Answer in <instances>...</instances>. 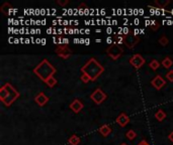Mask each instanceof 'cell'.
Wrapping results in <instances>:
<instances>
[{
  "mask_svg": "<svg viewBox=\"0 0 173 145\" xmlns=\"http://www.w3.org/2000/svg\"><path fill=\"white\" fill-rule=\"evenodd\" d=\"M56 72L57 70L55 68V67L46 59L42 60V62L33 68V72L36 74L37 77H38L45 83L47 82L50 78L54 77Z\"/></svg>",
  "mask_w": 173,
  "mask_h": 145,
  "instance_id": "6da1fadb",
  "label": "cell"
},
{
  "mask_svg": "<svg viewBox=\"0 0 173 145\" xmlns=\"http://www.w3.org/2000/svg\"><path fill=\"white\" fill-rule=\"evenodd\" d=\"M19 96H20L19 92L9 83L4 84L0 89V101L7 107L11 106V104L16 101Z\"/></svg>",
  "mask_w": 173,
  "mask_h": 145,
  "instance_id": "7a4b0ae2",
  "label": "cell"
},
{
  "mask_svg": "<svg viewBox=\"0 0 173 145\" xmlns=\"http://www.w3.org/2000/svg\"><path fill=\"white\" fill-rule=\"evenodd\" d=\"M81 72H82V74L87 75L92 82H94L95 80H97L99 76L104 72V68H103L94 58H91L81 68Z\"/></svg>",
  "mask_w": 173,
  "mask_h": 145,
  "instance_id": "3957f363",
  "label": "cell"
},
{
  "mask_svg": "<svg viewBox=\"0 0 173 145\" xmlns=\"http://www.w3.org/2000/svg\"><path fill=\"white\" fill-rule=\"evenodd\" d=\"M106 53L111 60H117L120 59L122 53H124V49L122 48L120 44H111L107 48Z\"/></svg>",
  "mask_w": 173,
  "mask_h": 145,
  "instance_id": "277c9868",
  "label": "cell"
},
{
  "mask_svg": "<svg viewBox=\"0 0 173 145\" xmlns=\"http://www.w3.org/2000/svg\"><path fill=\"white\" fill-rule=\"evenodd\" d=\"M122 43H124L129 48H133L140 43V37L132 33H128L122 36Z\"/></svg>",
  "mask_w": 173,
  "mask_h": 145,
  "instance_id": "5b68a950",
  "label": "cell"
},
{
  "mask_svg": "<svg viewBox=\"0 0 173 145\" xmlns=\"http://www.w3.org/2000/svg\"><path fill=\"white\" fill-rule=\"evenodd\" d=\"M106 94L105 93H103L102 92V90L101 89H99V88H97V89H95L93 92L91 93L90 95V98H91V100L93 101L95 104H97V105H100L102 102H104L105 101V99H106Z\"/></svg>",
  "mask_w": 173,
  "mask_h": 145,
  "instance_id": "8992f818",
  "label": "cell"
},
{
  "mask_svg": "<svg viewBox=\"0 0 173 145\" xmlns=\"http://www.w3.org/2000/svg\"><path fill=\"white\" fill-rule=\"evenodd\" d=\"M55 52L60 56V58H62L64 60L69 59L71 56V51H70V48H68L67 44H61L59 47H57V48L55 49Z\"/></svg>",
  "mask_w": 173,
  "mask_h": 145,
  "instance_id": "52a82bcc",
  "label": "cell"
},
{
  "mask_svg": "<svg viewBox=\"0 0 173 145\" xmlns=\"http://www.w3.org/2000/svg\"><path fill=\"white\" fill-rule=\"evenodd\" d=\"M130 64H132L135 68L139 70V68H141L145 64V59L141 55H139V53H136V55H134L132 58L130 59Z\"/></svg>",
  "mask_w": 173,
  "mask_h": 145,
  "instance_id": "ba28073f",
  "label": "cell"
},
{
  "mask_svg": "<svg viewBox=\"0 0 173 145\" xmlns=\"http://www.w3.org/2000/svg\"><path fill=\"white\" fill-rule=\"evenodd\" d=\"M151 85L155 88L156 90H161L165 85H166V81L163 79V77H161V76L158 75L151 81Z\"/></svg>",
  "mask_w": 173,
  "mask_h": 145,
  "instance_id": "9c48e42d",
  "label": "cell"
},
{
  "mask_svg": "<svg viewBox=\"0 0 173 145\" xmlns=\"http://www.w3.org/2000/svg\"><path fill=\"white\" fill-rule=\"evenodd\" d=\"M34 102H36L38 106L43 107L49 102V97L44 92H41V93H38L36 97H34Z\"/></svg>",
  "mask_w": 173,
  "mask_h": 145,
  "instance_id": "30bf717a",
  "label": "cell"
},
{
  "mask_svg": "<svg viewBox=\"0 0 173 145\" xmlns=\"http://www.w3.org/2000/svg\"><path fill=\"white\" fill-rule=\"evenodd\" d=\"M69 107H70V109H71L74 113H79V112L83 109L84 105H83V103H82L81 101L78 100V99H75V100L71 103L70 106H69Z\"/></svg>",
  "mask_w": 173,
  "mask_h": 145,
  "instance_id": "8fae6325",
  "label": "cell"
},
{
  "mask_svg": "<svg viewBox=\"0 0 173 145\" xmlns=\"http://www.w3.org/2000/svg\"><path fill=\"white\" fill-rule=\"evenodd\" d=\"M115 122H117L120 126H122V127H125V126L130 122V118L126 113H121L120 115L117 117Z\"/></svg>",
  "mask_w": 173,
  "mask_h": 145,
  "instance_id": "7c38bea8",
  "label": "cell"
},
{
  "mask_svg": "<svg viewBox=\"0 0 173 145\" xmlns=\"http://www.w3.org/2000/svg\"><path fill=\"white\" fill-rule=\"evenodd\" d=\"M98 132L100 133V134L103 136V137H107L109 134H110V132H111V128H110V126L109 125H102L99 127L98 129Z\"/></svg>",
  "mask_w": 173,
  "mask_h": 145,
  "instance_id": "4fadbf2b",
  "label": "cell"
},
{
  "mask_svg": "<svg viewBox=\"0 0 173 145\" xmlns=\"http://www.w3.org/2000/svg\"><path fill=\"white\" fill-rule=\"evenodd\" d=\"M11 9H12V5H11L10 3H8V2H4V3H3V5L1 6V8H0L1 12L4 15H8Z\"/></svg>",
  "mask_w": 173,
  "mask_h": 145,
  "instance_id": "5bb4252c",
  "label": "cell"
},
{
  "mask_svg": "<svg viewBox=\"0 0 173 145\" xmlns=\"http://www.w3.org/2000/svg\"><path fill=\"white\" fill-rule=\"evenodd\" d=\"M154 117L156 118V120H158L160 122H162L165 118H166V113H165L162 109H159L158 111H157L155 113V115H154Z\"/></svg>",
  "mask_w": 173,
  "mask_h": 145,
  "instance_id": "9a60e30c",
  "label": "cell"
},
{
  "mask_svg": "<svg viewBox=\"0 0 173 145\" xmlns=\"http://www.w3.org/2000/svg\"><path fill=\"white\" fill-rule=\"evenodd\" d=\"M162 66L165 68H170L172 66H173V62L172 60L169 58V56H166L163 60H162Z\"/></svg>",
  "mask_w": 173,
  "mask_h": 145,
  "instance_id": "2e32d148",
  "label": "cell"
},
{
  "mask_svg": "<svg viewBox=\"0 0 173 145\" xmlns=\"http://www.w3.org/2000/svg\"><path fill=\"white\" fill-rule=\"evenodd\" d=\"M68 142L70 145H78L80 143V138L77 135H72L68 139Z\"/></svg>",
  "mask_w": 173,
  "mask_h": 145,
  "instance_id": "e0dca14e",
  "label": "cell"
},
{
  "mask_svg": "<svg viewBox=\"0 0 173 145\" xmlns=\"http://www.w3.org/2000/svg\"><path fill=\"white\" fill-rule=\"evenodd\" d=\"M169 3H170L169 0H162V1H160V0H156L155 1V4L158 6L159 8H165Z\"/></svg>",
  "mask_w": 173,
  "mask_h": 145,
  "instance_id": "ac0fdd59",
  "label": "cell"
},
{
  "mask_svg": "<svg viewBox=\"0 0 173 145\" xmlns=\"http://www.w3.org/2000/svg\"><path fill=\"white\" fill-rule=\"evenodd\" d=\"M149 67L151 68L152 70L156 71L157 68L160 67V64H159V62L157 60H151V63L149 64Z\"/></svg>",
  "mask_w": 173,
  "mask_h": 145,
  "instance_id": "d6986e66",
  "label": "cell"
},
{
  "mask_svg": "<svg viewBox=\"0 0 173 145\" xmlns=\"http://www.w3.org/2000/svg\"><path fill=\"white\" fill-rule=\"evenodd\" d=\"M46 84L50 87V88H54L56 85H57V79H55V77H52L50 78L47 82H46Z\"/></svg>",
  "mask_w": 173,
  "mask_h": 145,
  "instance_id": "ffe728a7",
  "label": "cell"
},
{
  "mask_svg": "<svg viewBox=\"0 0 173 145\" xmlns=\"http://www.w3.org/2000/svg\"><path fill=\"white\" fill-rule=\"evenodd\" d=\"M126 138H128L129 140H134V139L137 137V134H136V132H135L134 130H129L128 132H126Z\"/></svg>",
  "mask_w": 173,
  "mask_h": 145,
  "instance_id": "44dd1931",
  "label": "cell"
},
{
  "mask_svg": "<svg viewBox=\"0 0 173 145\" xmlns=\"http://www.w3.org/2000/svg\"><path fill=\"white\" fill-rule=\"evenodd\" d=\"M169 43V39H168V37L167 36H165V35H162L159 39V44L162 45V47H165V45H167Z\"/></svg>",
  "mask_w": 173,
  "mask_h": 145,
  "instance_id": "7402d4cb",
  "label": "cell"
},
{
  "mask_svg": "<svg viewBox=\"0 0 173 145\" xmlns=\"http://www.w3.org/2000/svg\"><path fill=\"white\" fill-rule=\"evenodd\" d=\"M80 80H81V81H82L83 83H85V84L88 83L89 81H91L90 78L88 77L87 75H85V74H82V75H81V77H80Z\"/></svg>",
  "mask_w": 173,
  "mask_h": 145,
  "instance_id": "603a6c76",
  "label": "cell"
},
{
  "mask_svg": "<svg viewBox=\"0 0 173 145\" xmlns=\"http://www.w3.org/2000/svg\"><path fill=\"white\" fill-rule=\"evenodd\" d=\"M166 79L168 81L173 82V70H170L169 72H166Z\"/></svg>",
  "mask_w": 173,
  "mask_h": 145,
  "instance_id": "cb8c5ba5",
  "label": "cell"
},
{
  "mask_svg": "<svg viewBox=\"0 0 173 145\" xmlns=\"http://www.w3.org/2000/svg\"><path fill=\"white\" fill-rule=\"evenodd\" d=\"M57 3L59 5H61V6H66L69 3V1H68V0H58Z\"/></svg>",
  "mask_w": 173,
  "mask_h": 145,
  "instance_id": "d4e9b609",
  "label": "cell"
},
{
  "mask_svg": "<svg viewBox=\"0 0 173 145\" xmlns=\"http://www.w3.org/2000/svg\"><path fill=\"white\" fill-rule=\"evenodd\" d=\"M159 26H160V24H159L158 21H154V23L151 25V28H152L153 30H157V29L159 28Z\"/></svg>",
  "mask_w": 173,
  "mask_h": 145,
  "instance_id": "484cf974",
  "label": "cell"
},
{
  "mask_svg": "<svg viewBox=\"0 0 173 145\" xmlns=\"http://www.w3.org/2000/svg\"><path fill=\"white\" fill-rule=\"evenodd\" d=\"M87 8V6L86 4H84V3H81V4L79 5V9H86Z\"/></svg>",
  "mask_w": 173,
  "mask_h": 145,
  "instance_id": "4316f807",
  "label": "cell"
},
{
  "mask_svg": "<svg viewBox=\"0 0 173 145\" xmlns=\"http://www.w3.org/2000/svg\"><path fill=\"white\" fill-rule=\"evenodd\" d=\"M138 145H150V144H149L146 140H142L141 142H140L139 144H138Z\"/></svg>",
  "mask_w": 173,
  "mask_h": 145,
  "instance_id": "83f0119b",
  "label": "cell"
},
{
  "mask_svg": "<svg viewBox=\"0 0 173 145\" xmlns=\"http://www.w3.org/2000/svg\"><path fill=\"white\" fill-rule=\"evenodd\" d=\"M168 139L171 141V142H173V131L170 132V134L168 135Z\"/></svg>",
  "mask_w": 173,
  "mask_h": 145,
  "instance_id": "f1b7e54d",
  "label": "cell"
},
{
  "mask_svg": "<svg viewBox=\"0 0 173 145\" xmlns=\"http://www.w3.org/2000/svg\"><path fill=\"white\" fill-rule=\"evenodd\" d=\"M121 145H128V144H126V143H122Z\"/></svg>",
  "mask_w": 173,
  "mask_h": 145,
  "instance_id": "f546056e",
  "label": "cell"
}]
</instances>
